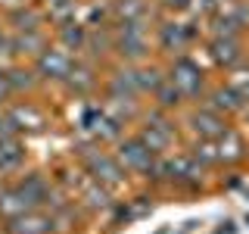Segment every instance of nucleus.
Instances as JSON below:
<instances>
[{
    "mask_svg": "<svg viewBox=\"0 0 249 234\" xmlns=\"http://www.w3.org/2000/svg\"><path fill=\"white\" fill-rule=\"evenodd\" d=\"M171 84L178 88V94H196L199 91V69L193 62H178L171 72Z\"/></svg>",
    "mask_w": 249,
    "mask_h": 234,
    "instance_id": "obj_1",
    "label": "nucleus"
},
{
    "mask_svg": "<svg viewBox=\"0 0 249 234\" xmlns=\"http://www.w3.org/2000/svg\"><path fill=\"white\" fill-rule=\"evenodd\" d=\"M13 222L22 225V228H13V234H47V231H50V218L31 213V209H28V213H22V215H16Z\"/></svg>",
    "mask_w": 249,
    "mask_h": 234,
    "instance_id": "obj_2",
    "label": "nucleus"
},
{
    "mask_svg": "<svg viewBox=\"0 0 249 234\" xmlns=\"http://www.w3.org/2000/svg\"><path fill=\"white\" fill-rule=\"evenodd\" d=\"M122 159L128 162V169H146L153 162V150L146 144H140V140H134V144L122 147Z\"/></svg>",
    "mask_w": 249,
    "mask_h": 234,
    "instance_id": "obj_3",
    "label": "nucleus"
},
{
    "mask_svg": "<svg viewBox=\"0 0 249 234\" xmlns=\"http://www.w3.org/2000/svg\"><path fill=\"white\" fill-rule=\"evenodd\" d=\"M41 69L44 72H53V78H62V75H69V69H72V59H69V53H62V50H47L41 57Z\"/></svg>",
    "mask_w": 249,
    "mask_h": 234,
    "instance_id": "obj_4",
    "label": "nucleus"
},
{
    "mask_svg": "<svg viewBox=\"0 0 249 234\" xmlns=\"http://www.w3.org/2000/svg\"><path fill=\"white\" fill-rule=\"evenodd\" d=\"M22 162V150L13 137H0V172H10Z\"/></svg>",
    "mask_w": 249,
    "mask_h": 234,
    "instance_id": "obj_5",
    "label": "nucleus"
},
{
    "mask_svg": "<svg viewBox=\"0 0 249 234\" xmlns=\"http://www.w3.org/2000/svg\"><path fill=\"white\" fill-rule=\"evenodd\" d=\"M196 131H202V135H209V137H221V135H228V128H224V122L221 119H215V116H196Z\"/></svg>",
    "mask_w": 249,
    "mask_h": 234,
    "instance_id": "obj_6",
    "label": "nucleus"
},
{
    "mask_svg": "<svg viewBox=\"0 0 249 234\" xmlns=\"http://www.w3.org/2000/svg\"><path fill=\"white\" fill-rule=\"evenodd\" d=\"M10 91H13V81H10V75H6V72H0V103H3V100L10 97Z\"/></svg>",
    "mask_w": 249,
    "mask_h": 234,
    "instance_id": "obj_7",
    "label": "nucleus"
}]
</instances>
